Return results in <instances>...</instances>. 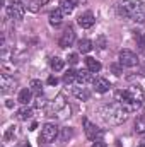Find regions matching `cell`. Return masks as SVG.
Wrapping results in <instances>:
<instances>
[{
  "mask_svg": "<svg viewBox=\"0 0 145 147\" xmlns=\"http://www.w3.org/2000/svg\"><path fill=\"white\" fill-rule=\"evenodd\" d=\"M114 99H116V103H119L126 110V113H132V111H137L138 108H142L145 94L138 86H130L128 89L116 91Z\"/></svg>",
  "mask_w": 145,
  "mask_h": 147,
  "instance_id": "cell-1",
  "label": "cell"
},
{
  "mask_svg": "<svg viewBox=\"0 0 145 147\" xmlns=\"http://www.w3.org/2000/svg\"><path fill=\"white\" fill-rule=\"evenodd\" d=\"M118 14L125 19L135 21L138 24L145 22V3L142 0H125L118 5Z\"/></svg>",
  "mask_w": 145,
  "mask_h": 147,
  "instance_id": "cell-2",
  "label": "cell"
},
{
  "mask_svg": "<svg viewBox=\"0 0 145 147\" xmlns=\"http://www.w3.org/2000/svg\"><path fill=\"white\" fill-rule=\"evenodd\" d=\"M101 116L109 125H119L128 118V113L119 103H111L101 108Z\"/></svg>",
  "mask_w": 145,
  "mask_h": 147,
  "instance_id": "cell-3",
  "label": "cell"
},
{
  "mask_svg": "<svg viewBox=\"0 0 145 147\" xmlns=\"http://www.w3.org/2000/svg\"><path fill=\"white\" fill-rule=\"evenodd\" d=\"M56 137H58V127H56V125H53V123L43 125L41 135H39V142H41V144H50V142H53Z\"/></svg>",
  "mask_w": 145,
  "mask_h": 147,
  "instance_id": "cell-4",
  "label": "cell"
},
{
  "mask_svg": "<svg viewBox=\"0 0 145 147\" xmlns=\"http://www.w3.org/2000/svg\"><path fill=\"white\" fill-rule=\"evenodd\" d=\"M7 12H9V17L19 21V19H22L24 14H26V5H24L21 0H12L10 5H9V9H7Z\"/></svg>",
  "mask_w": 145,
  "mask_h": 147,
  "instance_id": "cell-5",
  "label": "cell"
},
{
  "mask_svg": "<svg viewBox=\"0 0 145 147\" xmlns=\"http://www.w3.org/2000/svg\"><path fill=\"white\" fill-rule=\"evenodd\" d=\"M118 58H119V63L123 67H137L138 65V58L132 50H121Z\"/></svg>",
  "mask_w": 145,
  "mask_h": 147,
  "instance_id": "cell-6",
  "label": "cell"
},
{
  "mask_svg": "<svg viewBox=\"0 0 145 147\" xmlns=\"http://www.w3.org/2000/svg\"><path fill=\"white\" fill-rule=\"evenodd\" d=\"M73 41H75V33H73L72 28H67L63 31V34L60 36V39H58V46L60 48H68V46H72Z\"/></svg>",
  "mask_w": 145,
  "mask_h": 147,
  "instance_id": "cell-7",
  "label": "cell"
},
{
  "mask_svg": "<svg viewBox=\"0 0 145 147\" xmlns=\"http://www.w3.org/2000/svg\"><path fill=\"white\" fill-rule=\"evenodd\" d=\"M17 82L14 80V77H10L7 72L2 74V77H0V86H2V92H9L10 89H14V86H15Z\"/></svg>",
  "mask_w": 145,
  "mask_h": 147,
  "instance_id": "cell-8",
  "label": "cell"
},
{
  "mask_svg": "<svg viewBox=\"0 0 145 147\" xmlns=\"http://www.w3.org/2000/svg\"><path fill=\"white\" fill-rule=\"evenodd\" d=\"M77 22H79V26H80V28H84V29H89V28H92V26H94L96 19H94V16H92L91 12H85V14L79 16Z\"/></svg>",
  "mask_w": 145,
  "mask_h": 147,
  "instance_id": "cell-9",
  "label": "cell"
},
{
  "mask_svg": "<svg viewBox=\"0 0 145 147\" xmlns=\"http://www.w3.org/2000/svg\"><path fill=\"white\" fill-rule=\"evenodd\" d=\"M84 127H85V128H84V130H85V135H87V139H91V140H96V137L101 134L99 128H97L94 123H91L87 118H84Z\"/></svg>",
  "mask_w": 145,
  "mask_h": 147,
  "instance_id": "cell-10",
  "label": "cell"
},
{
  "mask_svg": "<svg viewBox=\"0 0 145 147\" xmlns=\"http://www.w3.org/2000/svg\"><path fill=\"white\" fill-rule=\"evenodd\" d=\"M94 89H96V92H108L109 91V87H111V84H109V80L108 79H104V77H96L94 79Z\"/></svg>",
  "mask_w": 145,
  "mask_h": 147,
  "instance_id": "cell-11",
  "label": "cell"
},
{
  "mask_svg": "<svg viewBox=\"0 0 145 147\" xmlns=\"http://www.w3.org/2000/svg\"><path fill=\"white\" fill-rule=\"evenodd\" d=\"M77 82L85 86V84H94V77L91 70H79L77 72Z\"/></svg>",
  "mask_w": 145,
  "mask_h": 147,
  "instance_id": "cell-12",
  "label": "cell"
},
{
  "mask_svg": "<svg viewBox=\"0 0 145 147\" xmlns=\"http://www.w3.org/2000/svg\"><path fill=\"white\" fill-rule=\"evenodd\" d=\"M133 39H135V43H137V50H138V53L145 57V36H144V33H140V31H133Z\"/></svg>",
  "mask_w": 145,
  "mask_h": 147,
  "instance_id": "cell-13",
  "label": "cell"
},
{
  "mask_svg": "<svg viewBox=\"0 0 145 147\" xmlns=\"http://www.w3.org/2000/svg\"><path fill=\"white\" fill-rule=\"evenodd\" d=\"M75 7H77V0H60V10L63 12V16L72 14Z\"/></svg>",
  "mask_w": 145,
  "mask_h": 147,
  "instance_id": "cell-14",
  "label": "cell"
},
{
  "mask_svg": "<svg viewBox=\"0 0 145 147\" xmlns=\"http://www.w3.org/2000/svg\"><path fill=\"white\" fill-rule=\"evenodd\" d=\"M72 94L77 98V99H80V101H87L89 98H91V91L87 89V87H73L72 89Z\"/></svg>",
  "mask_w": 145,
  "mask_h": 147,
  "instance_id": "cell-15",
  "label": "cell"
},
{
  "mask_svg": "<svg viewBox=\"0 0 145 147\" xmlns=\"http://www.w3.org/2000/svg\"><path fill=\"white\" fill-rule=\"evenodd\" d=\"M85 65H87V70H91L92 74H97L101 70L99 60H96V58H92V57H87V58H85Z\"/></svg>",
  "mask_w": 145,
  "mask_h": 147,
  "instance_id": "cell-16",
  "label": "cell"
},
{
  "mask_svg": "<svg viewBox=\"0 0 145 147\" xmlns=\"http://www.w3.org/2000/svg\"><path fill=\"white\" fill-rule=\"evenodd\" d=\"M62 21H63V12H62L60 9H56V10H53V12L50 14V24H51V26H60Z\"/></svg>",
  "mask_w": 145,
  "mask_h": 147,
  "instance_id": "cell-17",
  "label": "cell"
},
{
  "mask_svg": "<svg viewBox=\"0 0 145 147\" xmlns=\"http://www.w3.org/2000/svg\"><path fill=\"white\" fill-rule=\"evenodd\" d=\"M31 96H33V91H31V89H28V87H24V89L19 92L17 101H19L21 105H28V103L31 101Z\"/></svg>",
  "mask_w": 145,
  "mask_h": 147,
  "instance_id": "cell-18",
  "label": "cell"
},
{
  "mask_svg": "<svg viewBox=\"0 0 145 147\" xmlns=\"http://www.w3.org/2000/svg\"><path fill=\"white\" fill-rule=\"evenodd\" d=\"M50 65H51V69H53L55 72H62V70L65 69V60H62V58H58V57H53L51 62H50Z\"/></svg>",
  "mask_w": 145,
  "mask_h": 147,
  "instance_id": "cell-19",
  "label": "cell"
},
{
  "mask_svg": "<svg viewBox=\"0 0 145 147\" xmlns=\"http://www.w3.org/2000/svg\"><path fill=\"white\" fill-rule=\"evenodd\" d=\"M92 48L94 46H92V41L91 39H80L79 41V51L80 53H89Z\"/></svg>",
  "mask_w": 145,
  "mask_h": 147,
  "instance_id": "cell-20",
  "label": "cell"
},
{
  "mask_svg": "<svg viewBox=\"0 0 145 147\" xmlns=\"http://www.w3.org/2000/svg\"><path fill=\"white\" fill-rule=\"evenodd\" d=\"M135 132L145 134V115L137 116V120H135Z\"/></svg>",
  "mask_w": 145,
  "mask_h": 147,
  "instance_id": "cell-21",
  "label": "cell"
},
{
  "mask_svg": "<svg viewBox=\"0 0 145 147\" xmlns=\"http://www.w3.org/2000/svg\"><path fill=\"white\" fill-rule=\"evenodd\" d=\"M31 116H33V111L29 110V108H21V110L17 111V118H19V120H24V121H26V120H29Z\"/></svg>",
  "mask_w": 145,
  "mask_h": 147,
  "instance_id": "cell-22",
  "label": "cell"
},
{
  "mask_svg": "<svg viewBox=\"0 0 145 147\" xmlns=\"http://www.w3.org/2000/svg\"><path fill=\"white\" fill-rule=\"evenodd\" d=\"M44 3H48V0H31V3H29V10L38 12V10H39V7H43Z\"/></svg>",
  "mask_w": 145,
  "mask_h": 147,
  "instance_id": "cell-23",
  "label": "cell"
},
{
  "mask_svg": "<svg viewBox=\"0 0 145 147\" xmlns=\"http://www.w3.org/2000/svg\"><path fill=\"white\" fill-rule=\"evenodd\" d=\"M72 135H73L72 128H63V130H62V135H60L58 139H60V142L63 144V142H67L68 139H72Z\"/></svg>",
  "mask_w": 145,
  "mask_h": 147,
  "instance_id": "cell-24",
  "label": "cell"
},
{
  "mask_svg": "<svg viewBox=\"0 0 145 147\" xmlns=\"http://www.w3.org/2000/svg\"><path fill=\"white\" fill-rule=\"evenodd\" d=\"M75 80H77V72H75V70H68V72L63 75V82H65V84H72Z\"/></svg>",
  "mask_w": 145,
  "mask_h": 147,
  "instance_id": "cell-25",
  "label": "cell"
},
{
  "mask_svg": "<svg viewBox=\"0 0 145 147\" xmlns=\"http://www.w3.org/2000/svg\"><path fill=\"white\" fill-rule=\"evenodd\" d=\"M41 89H43V84H41V80L33 79V80H31V91H34V92H38V94H41Z\"/></svg>",
  "mask_w": 145,
  "mask_h": 147,
  "instance_id": "cell-26",
  "label": "cell"
},
{
  "mask_svg": "<svg viewBox=\"0 0 145 147\" xmlns=\"http://www.w3.org/2000/svg\"><path fill=\"white\" fill-rule=\"evenodd\" d=\"M96 46H97L99 50H104V48H106V38L99 36L97 39H96Z\"/></svg>",
  "mask_w": 145,
  "mask_h": 147,
  "instance_id": "cell-27",
  "label": "cell"
},
{
  "mask_svg": "<svg viewBox=\"0 0 145 147\" xmlns=\"http://www.w3.org/2000/svg\"><path fill=\"white\" fill-rule=\"evenodd\" d=\"M77 62H79V55H77V53H72V55H68V63H70V65H75Z\"/></svg>",
  "mask_w": 145,
  "mask_h": 147,
  "instance_id": "cell-28",
  "label": "cell"
},
{
  "mask_svg": "<svg viewBox=\"0 0 145 147\" xmlns=\"http://www.w3.org/2000/svg\"><path fill=\"white\" fill-rule=\"evenodd\" d=\"M111 70L116 74V75H121V69H119V65H118V63H113V65H111Z\"/></svg>",
  "mask_w": 145,
  "mask_h": 147,
  "instance_id": "cell-29",
  "label": "cell"
},
{
  "mask_svg": "<svg viewBox=\"0 0 145 147\" xmlns=\"http://www.w3.org/2000/svg\"><path fill=\"white\" fill-rule=\"evenodd\" d=\"M92 147H106V144H104L103 140H96V142L92 144Z\"/></svg>",
  "mask_w": 145,
  "mask_h": 147,
  "instance_id": "cell-30",
  "label": "cell"
},
{
  "mask_svg": "<svg viewBox=\"0 0 145 147\" xmlns=\"http://www.w3.org/2000/svg\"><path fill=\"white\" fill-rule=\"evenodd\" d=\"M56 82H58L56 77H50V79H48V84H50V86H56Z\"/></svg>",
  "mask_w": 145,
  "mask_h": 147,
  "instance_id": "cell-31",
  "label": "cell"
},
{
  "mask_svg": "<svg viewBox=\"0 0 145 147\" xmlns=\"http://www.w3.org/2000/svg\"><path fill=\"white\" fill-rule=\"evenodd\" d=\"M138 146H140V147H145V134L142 135V139L138 140Z\"/></svg>",
  "mask_w": 145,
  "mask_h": 147,
  "instance_id": "cell-32",
  "label": "cell"
},
{
  "mask_svg": "<svg viewBox=\"0 0 145 147\" xmlns=\"http://www.w3.org/2000/svg\"><path fill=\"white\" fill-rule=\"evenodd\" d=\"M15 147H31V144L29 142H21V144H17Z\"/></svg>",
  "mask_w": 145,
  "mask_h": 147,
  "instance_id": "cell-33",
  "label": "cell"
},
{
  "mask_svg": "<svg viewBox=\"0 0 145 147\" xmlns=\"http://www.w3.org/2000/svg\"><path fill=\"white\" fill-rule=\"evenodd\" d=\"M87 0H77V3H85Z\"/></svg>",
  "mask_w": 145,
  "mask_h": 147,
  "instance_id": "cell-34",
  "label": "cell"
},
{
  "mask_svg": "<svg viewBox=\"0 0 145 147\" xmlns=\"http://www.w3.org/2000/svg\"><path fill=\"white\" fill-rule=\"evenodd\" d=\"M142 74H144V75H145V65H144V67H142Z\"/></svg>",
  "mask_w": 145,
  "mask_h": 147,
  "instance_id": "cell-35",
  "label": "cell"
}]
</instances>
